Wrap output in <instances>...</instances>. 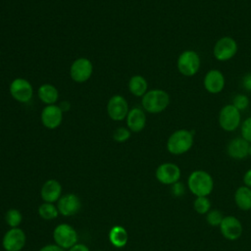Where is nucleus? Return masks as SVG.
<instances>
[{
	"label": "nucleus",
	"mask_w": 251,
	"mask_h": 251,
	"mask_svg": "<svg viewBox=\"0 0 251 251\" xmlns=\"http://www.w3.org/2000/svg\"><path fill=\"white\" fill-rule=\"evenodd\" d=\"M187 188L195 196H209L214 189L213 176L204 170H195L187 177Z\"/></svg>",
	"instance_id": "obj_1"
},
{
	"label": "nucleus",
	"mask_w": 251,
	"mask_h": 251,
	"mask_svg": "<svg viewBox=\"0 0 251 251\" xmlns=\"http://www.w3.org/2000/svg\"><path fill=\"white\" fill-rule=\"evenodd\" d=\"M194 143V130L176 129L167 140V150L172 155H182L188 152Z\"/></svg>",
	"instance_id": "obj_2"
},
{
	"label": "nucleus",
	"mask_w": 251,
	"mask_h": 251,
	"mask_svg": "<svg viewBox=\"0 0 251 251\" xmlns=\"http://www.w3.org/2000/svg\"><path fill=\"white\" fill-rule=\"evenodd\" d=\"M170 104V95L163 89L148 90L141 98L143 110L150 114H159L167 109Z\"/></svg>",
	"instance_id": "obj_3"
},
{
	"label": "nucleus",
	"mask_w": 251,
	"mask_h": 251,
	"mask_svg": "<svg viewBox=\"0 0 251 251\" xmlns=\"http://www.w3.org/2000/svg\"><path fill=\"white\" fill-rule=\"evenodd\" d=\"M200 56L194 50L182 51L176 60V68L184 76L195 75L200 69Z\"/></svg>",
	"instance_id": "obj_4"
},
{
	"label": "nucleus",
	"mask_w": 251,
	"mask_h": 251,
	"mask_svg": "<svg viewBox=\"0 0 251 251\" xmlns=\"http://www.w3.org/2000/svg\"><path fill=\"white\" fill-rule=\"evenodd\" d=\"M241 114L232 104L225 105L219 113V125L225 131H234L240 125Z\"/></svg>",
	"instance_id": "obj_5"
},
{
	"label": "nucleus",
	"mask_w": 251,
	"mask_h": 251,
	"mask_svg": "<svg viewBox=\"0 0 251 251\" xmlns=\"http://www.w3.org/2000/svg\"><path fill=\"white\" fill-rule=\"evenodd\" d=\"M237 43L230 36H223L219 38L213 48L214 57L220 62H226L232 59L237 53Z\"/></svg>",
	"instance_id": "obj_6"
},
{
	"label": "nucleus",
	"mask_w": 251,
	"mask_h": 251,
	"mask_svg": "<svg viewBox=\"0 0 251 251\" xmlns=\"http://www.w3.org/2000/svg\"><path fill=\"white\" fill-rule=\"evenodd\" d=\"M55 243L63 249H70L77 243V232L69 224L58 225L53 231Z\"/></svg>",
	"instance_id": "obj_7"
},
{
	"label": "nucleus",
	"mask_w": 251,
	"mask_h": 251,
	"mask_svg": "<svg viewBox=\"0 0 251 251\" xmlns=\"http://www.w3.org/2000/svg\"><path fill=\"white\" fill-rule=\"evenodd\" d=\"M93 72V65L91 61L85 57L75 59L70 68L71 78L77 83H83L87 81Z\"/></svg>",
	"instance_id": "obj_8"
},
{
	"label": "nucleus",
	"mask_w": 251,
	"mask_h": 251,
	"mask_svg": "<svg viewBox=\"0 0 251 251\" xmlns=\"http://www.w3.org/2000/svg\"><path fill=\"white\" fill-rule=\"evenodd\" d=\"M155 176L157 180L162 184L172 185L179 181L181 176V170L176 164L166 162L157 167Z\"/></svg>",
	"instance_id": "obj_9"
},
{
	"label": "nucleus",
	"mask_w": 251,
	"mask_h": 251,
	"mask_svg": "<svg viewBox=\"0 0 251 251\" xmlns=\"http://www.w3.org/2000/svg\"><path fill=\"white\" fill-rule=\"evenodd\" d=\"M9 92L16 101L20 103H26L32 98L33 88L27 79L18 77L13 79L10 83Z\"/></svg>",
	"instance_id": "obj_10"
},
{
	"label": "nucleus",
	"mask_w": 251,
	"mask_h": 251,
	"mask_svg": "<svg viewBox=\"0 0 251 251\" xmlns=\"http://www.w3.org/2000/svg\"><path fill=\"white\" fill-rule=\"evenodd\" d=\"M222 235L229 240L234 241L240 238L243 233V226L235 216H225L221 225L219 226Z\"/></svg>",
	"instance_id": "obj_11"
},
{
	"label": "nucleus",
	"mask_w": 251,
	"mask_h": 251,
	"mask_svg": "<svg viewBox=\"0 0 251 251\" xmlns=\"http://www.w3.org/2000/svg\"><path fill=\"white\" fill-rule=\"evenodd\" d=\"M107 114L113 121H123L128 113V104L126 98L122 95H113L107 103Z\"/></svg>",
	"instance_id": "obj_12"
},
{
	"label": "nucleus",
	"mask_w": 251,
	"mask_h": 251,
	"mask_svg": "<svg viewBox=\"0 0 251 251\" xmlns=\"http://www.w3.org/2000/svg\"><path fill=\"white\" fill-rule=\"evenodd\" d=\"M26 237L23 229L11 227L4 235L2 245L6 251H21L25 245Z\"/></svg>",
	"instance_id": "obj_13"
},
{
	"label": "nucleus",
	"mask_w": 251,
	"mask_h": 251,
	"mask_svg": "<svg viewBox=\"0 0 251 251\" xmlns=\"http://www.w3.org/2000/svg\"><path fill=\"white\" fill-rule=\"evenodd\" d=\"M57 208L59 213L66 217H71L77 214L81 208V202L77 195L68 193L60 197L57 201Z\"/></svg>",
	"instance_id": "obj_14"
},
{
	"label": "nucleus",
	"mask_w": 251,
	"mask_h": 251,
	"mask_svg": "<svg viewBox=\"0 0 251 251\" xmlns=\"http://www.w3.org/2000/svg\"><path fill=\"white\" fill-rule=\"evenodd\" d=\"M40 120L46 128L55 129L62 124L63 112L58 105H47L41 111Z\"/></svg>",
	"instance_id": "obj_15"
},
{
	"label": "nucleus",
	"mask_w": 251,
	"mask_h": 251,
	"mask_svg": "<svg viewBox=\"0 0 251 251\" xmlns=\"http://www.w3.org/2000/svg\"><path fill=\"white\" fill-rule=\"evenodd\" d=\"M225 84L226 79L223 73L216 69L208 71L203 79L204 88L211 94H218L222 92Z\"/></svg>",
	"instance_id": "obj_16"
},
{
	"label": "nucleus",
	"mask_w": 251,
	"mask_h": 251,
	"mask_svg": "<svg viewBox=\"0 0 251 251\" xmlns=\"http://www.w3.org/2000/svg\"><path fill=\"white\" fill-rule=\"evenodd\" d=\"M249 146L250 143L241 136L234 137L228 142L226 146V153L231 159L240 161L249 156Z\"/></svg>",
	"instance_id": "obj_17"
},
{
	"label": "nucleus",
	"mask_w": 251,
	"mask_h": 251,
	"mask_svg": "<svg viewBox=\"0 0 251 251\" xmlns=\"http://www.w3.org/2000/svg\"><path fill=\"white\" fill-rule=\"evenodd\" d=\"M126 121V126L130 131L139 132L146 126L145 112L139 107H134L128 111Z\"/></svg>",
	"instance_id": "obj_18"
},
{
	"label": "nucleus",
	"mask_w": 251,
	"mask_h": 251,
	"mask_svg": "<svg viewBox=\"0 0 251 251\" xmlns=\"http://www.w3.org/2000/svg\"><path fill=\"white\" fill-rule=\"evenodd\" d=\"M62 194V186L60 182L56 179H48L46 180L40 190L41 198L44 202L54 203L57 202Z\"/></svg>",
	"instance_id": "obj_19"
},
{
	"label": "nucleus",
	"mask_w": 251,
	"mask_h": 251,
	"mask_svg": "<svg viewBox=\"0 0 251 251\" xmlns=\"http://www.w3.org/2000/svg\"><path fill=\"white\" fill-rule=\"evenodd\" d=\"M233 199L235 205L241 211H250L251 210V188L246 185H241L236 188Z\"/></svg>",
	"instance_id": "obj_20"
},
{
	"label": "nucleus",
	"mask_w": 251,
	"mask_h": 251,
	"mask_svg": "<svg viewBox=\"0 0 251 251\" xmlns=\"http://www.w3.org/2000/svg\"><path fill=\"white\" fill-rule=\"evenodd\" d=\"M37 96L46 105H54L59 98L58 89L50 83H43L37 89Z\"/></svg>",
	"instance_id": "obj_21"
},
{
	"label": "nucleus",
	"mask_w": 251,
	"mask_h": 251,
	"mask_svg": "<svg viewBox=\"0 0 251 251\" xmlns=\"http://www.w3.org/2000/svg\"><path fill=\"white\" fill-rule=\"evenodd\" d=\"M128 90L132 95L142 97L148 91L147 80L140 75H132L128 80Z\"/></svg>",
	"instance_id": "obj_22"
},
{
	"label": "nucleus",
	"mask_w": 251,
	"mask_h": 251,
	"mask_svg": "<svg viewBox=\"0 0 251 251\" xmlns=\"http://www.w3.org/2000/svg\"><path fill=\"white\" fill-rule=\"evenodd\" d=\"M109 240L117 248H122L126 245L128 234L126 229L122 226H114L109 232Z\"/></svg>",
	"instance_id": "obj_23"
},
{
	"label": "nucleus",
	"mask_w": 251,
	"mask_h": 251,
	"mask_svg": "<svg viewBox=\"0 0 251 251\" xmlns=\"http://www.w3.org/2000/svg\"><path fill=\"white\" fill-rule=\"evenodd\" d=\"M38 214L43 220L50 221V220H54L58 217L59 210H58L57 206H55L53 203L44 202L43 204H41L39 206Z\"/></svg>",
	"instance_id": "obj_24"
},
{
	"label": "nucleus",
	"mask_w": 251,
	"mask_h": 251,
	"mask_svg": "<svg viewBox=\"0 0 251 251\" xmlns=\"http://www.w3.org/2000/svg\"><path fill=\"white\" fill-rule=\"evenodd\" d=\"M192 206L193 210L199 215H206L212 209L211 200L207 196L195 197Z\"/></svg>",
	"instance_id": "obj_25"
},
{
	"label": "nucleus",
	"mask_w": 251,
	"mask_h": 251,
	"mask_svg": "<svg viewBox=\"0 0 251 251\" xmlns=\"http://www.w3.org/2000/svg\"><path fill=\"white\" fill-rule=\"evenodd\" d=\"M6 223L11 227H18L22 223L23 216L18 209H9L5 215Z\"/></svg>",
	"instance_id": "obj_26"
},
{
	"label": "nucleus",
	"mask_w": 251,
	"mask_h": 251,
	"mask_svg": "<svg viewBox=\"0 0 251 251\" xmlns=\"http://www.w3.org/2000/svg\"><path fill=\"white\" fill-rule=\"evenodd\" d=\"M223 213L218 209H211L206 214V222L211 226H219L224 219Z\"/></svg>",
	"instance_id": "obj_27"
},
{
	"label": "nucleus",
	"mask_w": 251,
	"mask_h": 251,
	"mask_svg": "<svg viewBox=\"0 0 251 251\" xmlns=\"http://www.w3.org/2000/svg\"><path fill=\"white\" fill-rule=\"evenodd\" d=\"M231 104L239 111H242V110H245L248 108V106L250 104V100L245 94H236L233 97Z\"/></svg>",
	"instance_id": "obj_28"
},
{
	"label": "nucleus",
	"mask_w": 251,
	"mask_h": 251,
	"mask_svg": "<svg viewBox=\"0 0 251 251\" xmlns=\"http://www.w3.org/2000/svg\"><path fill=\"white\" fill-rule=\"evenodd\" d=\"M130 137V130L127 127L120 126L115 129L113 133V138L117 142H125Z\"/></svg>",
	"instance_id": "obj_29"
},
{
	"label": "nucleus",
	"mask_w": 251,
	"mask_h": 251,
	"mask_svg": "<svg viewBox=\"0 0 251 251\" xmlns=\"http://www.w3.org/2000/svg\"><path fill=\"white\" fill-rule=\"evenodd\" d=\"M241 137L251 143V117H248L243 121L240 126Z\"/></svg>",
	"instance_id": "obj_30"
},
{
	"label": "nucleus",
	"mask_w": 251,
	"mask_h": 251,
	"mask_svg": "<svg viewBox=\"0 0 251 251\" xmlns=\"http://www.w3.org/2000/svg\"><path fill=\"white\" fill-rule=\"evenodd\" d=\"M186 188L187 187L181 181H177V182L171 185V193H172L173 196H175L176 198H179V197H182L185 194Z\"/></svg>",
	"instance_id": "obj_31"
},
{
	"label": "nucleus",
	"mask_w": 251,
	"mask_h": 251,
	"mask_svg": "<svg viewBox=\"0 0 251 251\" xmlns=\"http://www.w3.org/2000/svg\"><path fill=\"white\" fill-rule=\"evenodd\" d=\"M242 86L245 90L251 91V73H247L242 77Z\"/></svg>",
	"instance_id": "obj_32"
},
{
	"label": "nucleus",
	"mask_w": 251,
	"mask_h": 251,
	"mask_svg": "<svg viewBox=\"0 0 251 251\" xmlns=\"http://www.w3.org/2000/svg\"><path fill=\"white\" fill-rule=\"evenodd\" d=\"M39 251H65V250L60 246H58L57 244H48L43 246Z\"/></svg>",
	"instance_id": "obj_33"
},
{
	"label": "nucleus",
	"mask_w": 251,
	"mask_h": 251,
	"mask_svg": "<svg viewBox=\"0 0 251 251\" xmlns=\"http://www.w3.org/2000/svg\"><path fill=\"white\" fill-rule=\"evenodd\" d=\"M243 183L244 185L251 188V168L248 169L243 175Z\"/></svg>",
	"instance_id": "obj_34"
},
{
	"label": "nucleus",
	"mask_w": 251,
	"mask_h": 251,
	"mask_svg": "<svg viewBox=\"0 0 251 251\" xmlns=\"http://www.w3.org/2000/svg\"><path fill=\"white\" fill-rule=\"evenodd\" d=\"M69 251H89V248L82 243H76L74 246H72L69 249Z\"/></svg>",
	"instance_id": "obj_35"
},
{
	"label": "nucleus",
	"mask_w": 251,
	"mask_h": 251,
	"mask_svg": "<svg viewBox=\"0 0 251 251\" xmlns=\"http://www.w3.org/2000/svg\"><path fill=\"white\" fill-rule=\"evenodd\" d=\"M58 106L61 109V111L64 113V112H67L70 110L71 103L69 101H62V102H60V104Z\"/></svg>",
	"instance_id": "obj_36"
},
{
	"label": "nucleus",
	"mask_w": 251,
	"mask_h": 251,
	"mask_svg": "<svg viewBox=\"0 0 251 251\" xmlns=\"http://www.w3.org/2000/svg\"><path fill=\"white\" fill-rule=\"evenodd\" d=\"M249 156H251V143H250V146H249Z\"/></svg>",
	"instance_id": "obj_37"
},
{
	"label": "nucleus",
	"mask_w": 251,
	"mask_h": 251,
	"mask_svg": "<svg viewBox=\"0 0 251 251\" xmlns=\"http://www.w3.org/2000/svg\"><path fill=\"white\" fill-rule=\"evenodd\" d=\"M0 56H1V51H0Z\"/></svg>",
	"instance_id": "obj_38"
},
{
	"label": "nucleus",
	"mask_w": 251,
	"mask_h": 251,
	"mask_svg": "<svg viewBox=\"0 0 251 251\" xmlns=\"http://www.w3.org/2000/svg\"><path fill=\"white\" fill-rule=\"evenodd\" d=\"M98 251H102V250H98Z\"/></svg>",
	"instance_id": "obj_39"
},
{
	"label": "nucleus",
	"mask_w": 251,
	"mask_h": 251,
	"mask_svg": "<svg viewBox=\"0 0 251 251\" xmlns=\"http://www.w3.org/2000/svg\"><path fill=\"white\" fill-rule=\"evenodd\" d=\"M250 211H251V210H250Z\"/></svg>",
	"instance_id": "obj_40"
}]
</instances>
